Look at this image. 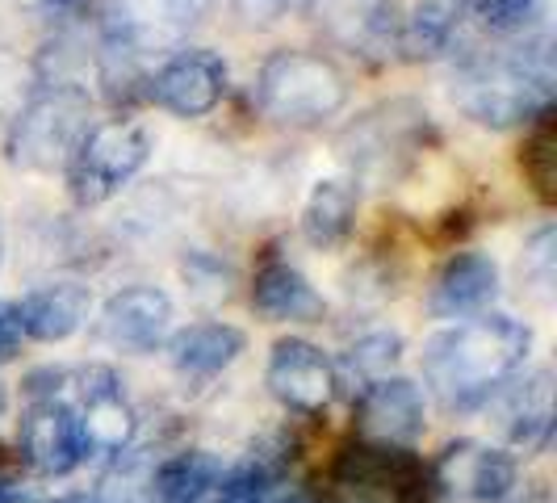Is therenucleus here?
I'll list each match as a JSON object with an SVG mask.
<instances>
[{
  "label": "nucleus",
  "mask_w": 557,
  "mask_h": 503,
  "mask_svg": "<svg viewBox=\"0 0 557 503\" xmlns=\"http://www.w3.org/2000/svg\"><path fill=\"white\" fill-rule=\"evenodd\" d=\"M151 156V139L135 122H101L84 131L67 160V185L81 206H97L113 197Z\"/></svg>",
  "instance_id": "obj_4"
},
{
  "label": "nucleus",
  "mask_w": 557,
  "mask_h": 503,
  "mask_svg": "<svg viewBox=\"0 0 557 503\" xmlns=\"http://www.w3.org/2000/svg\"><path fill=\"white\" fill-rule=\"evenodd\" d=\"M260 110L289 126H314L344 110L348 76L327 56L314 51H273L256 76Z\"/></svg>",
  "instance_id": "obj_3"
},
{
  "label": "nucleus",
  "mask_w": 557,
  "mask_h": 503,
  "mask_svg": "<svg viewBox=\"0 0 557 503\" xmlns=\"http://www.w3.org/2000/svg\"><path fill=\"white\" fill-rule=\"evenodd\" d=\"M17 319H22V335L42 340V344H59L67 335H76L88 319V290L59 281V285H42L17 303Z\"/></svg>",
  "instance_id": "obj_13"
},
{
  "label": "nucleus",
  "mask_w": 557,
  "mask_h": 503,
  "mask_svg": "<svg viewBox=\"0 0 557 503\" xmlns=\"http://www.w3.org/2000/svg\"><path fill=\"white\" fill-rule=\"evenodd\" d=\"M432 478H436V487H445V495L499 503L516 487V457L503 449L478 445V441H457L436 457Z\"/></svg>",
  "instance_id": "obj_8"
},
{
  "label": "nucleus",
  "mask_w": 557,
  "mask_h": 503,
  "mask_svg": "<svg viewBox=\"0 0 557 503\" xmlns=\"http://www.w3.org/2000/svg\"><path fill=\"white\" fill-rule=\"evenodd\" d=\"M503 419L507 437L520 449H541L554 432V403H549V373H532L529 382L511 387L503 398Z\"/></svg>",
  "instance_id": "obj_17"
},
{
  "label": "nucleus",
  "mask_w": 557,
  "mask_h": 503,
  "mask_svg": "<svg viewBox=\"0 0 557 503\" xmlns=\"http://www.w3.org/2000/svg\"><path fill=\"white\" fill-rule=\"evenodd\" d=\"M248 335L239 332L235 323H194V328H181V332L168 340V357L181 373H219L226 365L244 353Z\"/></svg>",
  "instance_id": "obj_15"
},
{
  "label": "nucleus",
  "mask_w": 557,
  "mask_h": 503,
  "mask_svg": "<svg viewBox=\"0 0 557 503\" xmlns=\"http://www.w3.org/2000/svg\"><path fill=\"white\" fill-rule=\"evenodd\" d=\"M478 22L495 34H516L541 13V0H470Z\"/></svg>",
  "instance_id": "obj_23"
},
{
  "label": "nucleus",
  "mask_w": 557,
  "mask_h": 503,
  "mask_svg": "<svg viewBox=\"0 0 557 503\" xmlns=\"http://www.w3.org/2000/svg\"><path fill=\"white\" fill-rule=\"evenodd\" d=\"M168 328H172V298L160 285H126V290H117L101 307V319H97L101 340H110L113 348H126V353L160 348Z\"/></svg>",
  "instance_id": "obj_10"
},
{
  "label": "nucleus",
  "mask_w": 557,
  "mask_h": 503,
  "mask_svg": "<svg viewBox=\"0 0 557 503\" xmlns=\"http://www.w3.org/2000/svg\"><path fill=\"white\" fill-rule=\"evenodd\" d=\"M398 357H403V340H398L394 332L361 335V340L344 353V361L332 365L335 387H339V382H357V391H364V387L391 378V369L398 365Z\"/></svg>",
  "instance_id": "obj_20"
},
{
  "label": "nucleus",
  "mask_w": 557,
  "mask_h": 503,
  "mask_svg": "<svg viewBox=\"0 0 557 503\" xmlns=\"http://www.w3.org/2000/svg\"><path fill=\"white\" fill-rule=\"evenodd\" d=\"M22 457L38 475L63 478L84 462L81 416L63 398H42L34 403L22 419Z\"/></svg>",
  "instance_id": "obj_9"
},
{
  "label": "nucleus",
  "mask_w": 557,
  "mask_h": 503,
  "mask_svg": "<svg viewBox=\"0 0 557 503\" xmlns=\"http://www.w3.org/2000/svg\"><path fill=\"white\" fill-rule=\"evenodd\" d=\"M0 412H4V391H0Z\"/></svg>",
  "instance_id": "obj_30"
},
{
  "label": "nucleus",
  "mask_w": 557,
  "mask_h": 503,
  "mask_svg": "<svg viewBox=\"0 0 557 503\" xmlns=\"http://www.w3.org/2000/svg\"><path fill=\"white\" fill-rule=\"evenodd\" d=\"M219 478H223V462L206 449H189V453L168 457L151 478V487L160 503H206V495L219 487Z\"/></svg>",
  "instance_id": "obj_18"
},
{
  "label": "nucleus",
  "mask_w": 557,
  "mask_h": 503,
  "mask_svg": "<svg viewBox=\"0 0 557 503\" xmlns=\"http://www.w3.org/2000/svg\"><path fill=\"white\" fill-rule=\"evenodd\" d=\"M55 503H97V500H88V495H63V500Z\"/></svg>",
  "instance_id": "obj_27"
},
{
  "label": "nucleus",
  "mask_w": 557,
  "mask_h": 503,
  "mask_svg": "<svg viewBox=\"0 0 557 503\" xmlns=\"http://www.w3.org/2000/svg\"><path fill=\"white\" fill-rule=\"evenodd\" d=\"M532 332L511 315H478L423 344V378L448 412L486 403L524 365Z\"/></svg>",
  "instance_id": "obj_1"
},
{
  "label": "nucleus",
  "mask_w": 557,
  "mask_h": 503,
  "mask_svg": "<svg viewBox=\"0 0 557 503\" xmlns=\"http://www.w3.org/2000/svg\"><path fill=\"white\" fill-rule=\"evenodd\" d=\"M22 348V319H17V307L0 303V361H13Z\"/></svg>",
  "instance_id": "obj_25"
},
{
  "label": "nucleus",
  "mask_w": 557,
  "mask_h": 503,
  "mask_svg": "<svg viewBox=\"0 0 557 503\" xmlns=\"http://www.w3.org/2000/svg\"><path fill=\"white\" fill-rule=\"evenodd\" d=\"M264 382H269V391H273L277 403H285L289 412H302V416L323 412L335 398L332 361L323 357V348H314L310 340H298V335L273 344Z\"/></svg>",
  "instance_id": "obj_7"
},
{
  "label": "nucleus",
  "mask_w": 557,
  "mask_h": 503,
  "mask_svg": "<svg viewBox=\"0 0 557 503\" xmlns=\"http://www.w3.org/2000/svg\"><path fill=\"white\" fill-rule=\"evenodd\" d=\"M453 97L482 126H516L549 113L554 106L549 42H524L466 59L453 81Z\"/></svg>",
  "instance_id": "obj_2"
},
{
  "label": "nucleus",
  "mask_w": 557,
  "mask_h": 503,
  "mask_svg": "<svg viewBox=\"0 0 557 503\" xmlns=\"http://www.w3.org/2000/svg\"><path fill=\"white\" fill-rule=\"evenodd\" d=\"M466 9H470V0H416L411 17L403 26V51L411 59L441 56L453 42Z\"/></svg>",
  "instance_id": "obj_19"
},
{
  "label": "nucleus",
  "mask_w": 557,
  "mask_h": 503,
  "mask_svg": "<svg viewBox=\"0 0 557 503\" xmlns=\"http://www.w3.org/2000/svg\"><path fill=\"white\" fill-rule=\"evenodd\" d=\"M251 307L260 310L264 319H285V323H314L319 315H323V298L314 294V285H310L298 269H289V265H264L256 281H251Z\"/></svg>",
  "instance_id": "obj_14"
},
{
  "label": "nucleus",
  "mask_w": 557,
  "mask_h": 503,
  "mask_svg": "<svg viewBox=\"0 0 557 503\" xmlns=\"http://www.w3.org/2000/svg\"><path fill=\"white\" fill-rule=\"evenodd\" d=\"M289 4H298V0H239V13L251 22H277Z\"/></svg>",
  "instance_id": "obj_26"
},
{
  "label": "nucleus",
  "mask_w": 557,
  "mask_h": 503,
  "mask_svg": "<svg viewBox=\"0 0 557 503\" xmlns=\"http://www.w3.org/2000/svg\"><path fill=\"white\" fill-rule=\"evenodd\" d=\"M495 294H499V265L482 252H457L432 285L428 307L436 319H470L491 307Z\"/></svg>",
  "instance_id": "obj_12"
},
{
  "label": "nucleus",
  "mask_w": 557,
  "mask_h": 503,
  "mask_svg": "<svg viewBox=\"0 0 557 503\" xmlns=\"http://www.w3.org/2000/svg\"><path fill=\"white\" fill-rule=\"evenodd\" d=\"M226 93V63L223 56L206 51V47H189L176 51L164 68L151 76L147 97L160 110L176 113V118H201L210 113Z\"/></svg>",
  "instance_id": "obj_6"
},
{
  "label": "nucleus",
  "mask_w": 557,
  "mask_h": 503,
  "mask_svg": "<svg viewBox=\"0 0 557 503\" xmlns=\"http://www.w3.org/2000/svg\"><path fill=\"white\" fill-rule=\"evenodd\" d=\"M520 273H524L536 290L549 294V285H554V226H541L529 240L524 260H520Z\"/></svg>",
  "instance_id": "obj_24"
},
{
  "label": "nucleus",
  "mask_w": 557,
  "mask_h": 503,
  "mask_svg": "<svg viewBox=\"0 0 557 503\" xmlns=\"http://www.w3.org/2000/svg\"><path fill=\"white\" fill-rule=\"evenodd\" d=\"M357 185L348 181H319L307 197V210H302V235H307L314 248H339L352 223H357Z\"/></svg>",
  "instance_id": "obj_16"
},
{
  "label": "nucleus",
  "mask_w": 557,
  "mask_h": 503,
  "mask_svg": "<svg viewBox=\"0 0 557 503\" xmlns=\"http://www.w3.org/2000/svg\"><path fill=\"white\" fill-rule=\"evenodd\" d=\"M84 131H88V97L76 88H55L17 118V126L9 135V156H13V164L26 168L67 164Z\"/></svg>",
  "instance_id": "obj_5"
},
{
  "label": "nucleus",
  "mask_w": 557,
  "mask_h": 503,
  "mask_svg": "<svg viewBox=\"0 0 557 503\" xmlns=\"http://www.w3.org/2000/svg\"><path fill=\"white\" fill-rule=\"evenodd\" d=\"M4 491H9V482H4V478H0V495H4Z\"/></svg>",
  "instance_id": "obj_29"
},
{
  "label": "nucleus",
  "mask_w": 557,
  "mask_h": 503,
  "mask_svg": "<svg viewBox=\"0 0 557 503\" xmlns=\"http://www.w3.org/2000/svg\"><path fill=\"white\" fill-rule=\"evenodd\" d=\"M357 428L373 445H411L423 432V394L407 378H382L357 398Z\"/></svg>",
  "instance_id": "obj_11"
},
{
  "label": "nucleus",
  "mask_w": 557,
  "mask_h": 503,
  "mask_svg": "<svg viewBox=\"0 0 557 503\" xmlns=\"http://www.w3.org/2000/svg\"><path fill=\"white\" fill-rule=\"evenodd\" d=\"M285 503H307V500H302V495H289V500H285Z\"/></svg>",
  "instance_id": "obj_28"
},
{
  "label": "nucleus",
  "mask_w": 557,
  "mask_h": 503,
  "mask_svg": "<svg viewBox=\"0 0 557 503\" xmlns=\"http://www.w3.org/2000/svg\"><path fill=\"white\" fill-rule=\"evenodd\" d=\"M520 164H524V176L532 181V189L545 197V201H554L557 197V139H554V122H549V113H541L536 118V131L529 135L524 143V151H520Z\"/></svg>",
  "instance_id": "obj_21"
},
{
  "label": "nucleus",
  "mask_w": 557,
  "mask_h": 503,
  "mask_svg": "<svg viewBox=\"0 0 557 503\" xmlns=\"http://www.w3.org/2000/svg\"><path fill=\"white\" fill-rule=\"evenodd\" d=\"M269 487H273V475L251 457L235 470H223L214 491H219V503H269Z\"/></svg>",
  "instance_id": "obj_22"
}]
</instances>
